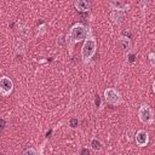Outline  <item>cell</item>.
<instances>
[{
	"instance_id": "cell-17",
	"label": "cell",
	"mask_w": 155,
	"mask_h": 155,
	"mask_svg": "<svg viewBox=\"0 0 155 155\" xmlns=\"http://www.w3.org/2000/svg\"><path fill=\"white\" fill-rule=\"evenodd\" d=\"M113 155H114V154H113Z\"/></svg>"
},
{
	"instance_id": "cell-4",
	"label": "cell",
	"mask_w": 155,
	"mask_h": 155,
	"mask_svg": "<svg viewBox=\"0 0 155 155\" xmlns=\"http://www.w3.org/2000/svg\"><path fill=\"white\" fill-rule=\"evenodd\" d=\"M104 98H105L107 103H109L111 105H119L122 102L120 93L115 88H111V87H109L104 91Z\"/></svg>"
},
{
	"instance_id": "cell-6",
	"label": "cell",
	"mask_w": 155,
	"mask_h": 155,
	"mask_svg": "<svg viewBox=\"0 0 155 155\" xmlns=\"http://www.w3.org/2000/svg\"><path fill=\"white\" fill-rule=\"evenodd\" d=\"M149 142V134L147 131L144 130H139L137 133H136V143L139 145V147H145Z\"/></svg>"
},
{
	"instance_id": "cell-16",
	"label": "cell",
	"mask_w": 155,
	"mask_h": 155,
	"mask_svg": "<svg viewBox=\"0 0 155 155\" xmlns=\"http://www.w3.org/2000/svg\"><path fill=\"white\" fill-rule=\"evenodd\" d=\"M134 61V54H130V62H133Z\"/></svg>"
},
{
	"instance_id": "cell-10",
	"label": "cell",
	"mask_w": 155,
	"mask_h": 155,
	"mask_svg": "<svg viewBox=\"0 0 155 155\" xmlns=\"http://www.w3.org/2000/svg\"><path fill=\"white\" fill-rule=\"evenodd\" d=\"M91 144H92V148H93L94 150H99V149H101V142H99V140L93 139Z\"/></svg>"
},
{
	"instance_id": "cell-11",
	"label": "cell",
	"mask_w": 155,
	"mask_h": 155,
	"mask_svg": "<svg viewBox=\"0 0 155 155\" xmlns=\"http://www.w3.org/2000/svg\"><path fill=\"white\" fill-rule=\"evenodd\" d=\"M23 155H38V153H36V150H35V149L29 148V149H27V150L23 153Z\"/></svg>"
},
{
	"instance_id": "cell-13",
	"label": "cell",
	"mask_w": 155,
	"mask_h": 155,
	"mask_svg": "<svg viewBox=\"0 0 155 155\" xmlns=\"http://www.w3.org/2000/svg\"><path fill=\"white\" fill-rule=\"evenodd\" d=\"M80 154H81V155H90V150H88L87 148H82Z\"/></svg>"
},
{
	"instance_id": "cell-5",
	"label": "cell",
	"mask_w": 155,
	"mask_h": 155,
	"mask_svg": "<svg viewBox=\"0 0 155 155\" xmlns=\"http://www.w3.org/2000/svg\"><path fill=\"white\" fill-rule=\"evenodd\" d=\"M13 90V82L10 78L7 76H2L0 78V94L6 97L8 96Z\"/></svg>"
},
{
	"instance_id": "cell-7",
	"label": "cell",
	"mask_w": 155,
	"mask_h": 155,
	"mask_svg": "<svg viewBox=\"0 0 155 155\" xmlns=\"http://www.w3.org/2000/svg\"><path fill=\"white\" fill-rule=\"evenodd\" d=\"M120 45H121V48L124 51H128L131 48V40L126 36H121L120 38Z\"/></svg>"
},
{
	"instance_id": "cell-12",
	"label": "cell",
	"mask_w": 155,
	"mask_h": 155,
	"mask_svg": "<svg viewBox=\"0 0 155 155\" xmlns=\"http://www.w3.org/2000/svg\"><path fill=\"white\" fill-rule=\"evenodd\" d=\"M69 125H70L71 127H76V126H78V119H71V120L69 121Z\"/></svg>"
},
{
	"instance_id": "cell-14",
	"label": "cell",
	"mask_w": 155,
	"mask_h": 155,
	"mask_svg": "<svg viewBox=\"0 0 155 155\" xmlns=\"http://www.w3.org/2000/svg\"><path fill=\"white\" fill-rule=\"evenodd\" d=\"M149 59H150V64L154 67V64H155V62H154V53L151 52L150 54H149Z\"/></svg>"
},
{
	"instance_id": "cell-1",
	"label": "cell",
	"mask_w": 155,
	"mask_h": 155,
	"mask_svg": "<svg viewBox=\"0 0 155 155\" xmlns=\"http://www.w3.org/2000/svg\"><path fill=\"white\" fill-rule=\"evenodd\" d=\"M96 50H97V41L96 39L90 35L85 39V44L81 48V57H82V61L85 63H87L92 57L93 54L96 53Z\"/></svg>"
},
{
	"instance_id": "cell-8",
	"label": "cell",
	"mask_w": 155,
	"mask_h": 155,
	"mask_svg": "<svg viewBox=\"0 0 155 155\" xmlns=\"http://www.w3.org/2000/svg\"><path fill=\"white\" fill-rule=\"evenodd\" d=\"M75 7H76V10H79L81 12H85V11L88 10V2L84 1V0H79V1L75 2Z\"/></svg>"
},
{
	"instance_id": "cell-9",
	"label": "cell",
	"mask_w": 155,
	"mask_h": 155,
	"mask_svg": "<svg viewBox=\"0 0 155 155\" xmlns=\"http://www.w3.org/2000/svg\"><path fill=\"white\" fill-rule=\"evenodd\" d=\"M111 18L114 19V22L115 23H120L121 22V19H122V12L121 11H114L113 13H111Z\"/></svg>"
},
{
	"instance_id": "cell-2",
	"label": "cell",
	"mask_w": 155,
	"mask_h": 155,
	"mask_svg": "<svg viewBox=\"0 0 155 155\" xmlns=\"http://www.w3.org/2000/svg\"><path fill=\"white\" fill-rule=\"evenodd\" d=\"M87 34H88L87 29L82 24H75L70 28L68 36H67V40L70 44H75V42H79V41H82L84 39H86Z\"/></svg>"
},
{
	"instance_id": "cell-3",
	"label": "cell",
	"mask_w": 155,
	"mask_h": 155,
	"mask_svg": "<svg viewBox=\"0 0 155 155\" xmlns=\"http://www.w3.org/2000/svg\"><path fill=\"white\" fill-rule=\"evenodd\" d=\"M138 116H139V120L143 122V124H151L153 120H154V114H153V110L149 105L147 104H142L139 110H138Z\"/></svg>"
},
{
	"instance_id": "cell-15",
	"label": "cell",
	"mask_w": 155,
	"mask_h": 155,
	"mask_svg": "<svg viewBox=\"0 0 155 155\" xmlns=\"http://www.w3.org/2000/svg\"><path fill=\"white\" fill-rule=\"evenodd\" d=\"M99 104H101V102H99V97L97 96V98H96V105L99 107Z\"/></svg>"
}]
</instances>
